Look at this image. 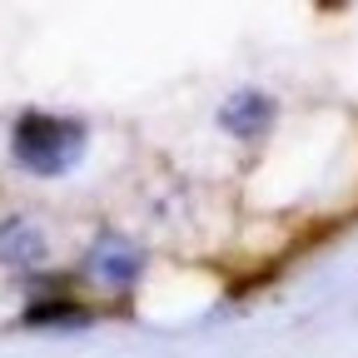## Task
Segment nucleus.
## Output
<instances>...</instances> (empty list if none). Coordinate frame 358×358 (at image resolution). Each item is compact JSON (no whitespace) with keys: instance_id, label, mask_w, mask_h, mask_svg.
<instances>
[{"instance_id":"obj_1","label":"nucleus","mask_w":358,"mask_h":358,"mask_svg":"<svg viewBox=\"0 0 358 358\" xmlns=\"http://www.w3.org/2000/svg\"><path fill=\"white\" fill-rule=\"evenodd\" d=\"M85 145H90V129H85V120H70V115L25 110L10 129V159L35 179L70 174L85 159Z\"/></svg>"},{"instance_id":"obj_2","label":"nucleus","mask_w":358,"mask_h":358,"mask_svg":"<svg viewBox=\"0 0 358 358\" xmlns=\"http://www.w3.org/2000/svg\"><path fill=\"white\" fill-rule=\"evenodd\" d=\"M145 268H150V254L124 234H100L80 259V274L105 294H129L145 279Z\"/></svg>"},{"instance_id":"obj_3","label":"nucleus","mask_w":358,"mask_h":358,"mask_svg":"<svg viewBox=\"0 0 358 358\" xmlns=\"http://www.w3.org/2000/svg\"><path fill=\"white\" fill-rule=\"evenodd\" d=\"M274 120H279L274 95H264V90H254V85L234 90V95L219 105V129L234 134V140H259V134H268Z\"/></svg>"},{"instance_id":"obj_4","label":"nucleus","mask_w":358,"mask_h":358,"mask_svg":"<svg viewBox=\"0 0 358 358\" xmlns=\"http://www.w3.org/2000/svg\"><path fill=\"white\" fill-rule=\"evenodd\" d=\"M45 254H50V244H45V229L35 219L15 214L0 224V264H10V268H35L45 264Z\"/></svg>"},{"instance_id":"obj_5","label":"nucleus","mask_w":358,"mask_h":358,"mask_svg":"<svg viewBox=\"0 0 358 358\" xmlns=\"http://www.w3.org/2000/svg\"><path fill=\"white\" fill-rule=\"evenodd\" d=\"M95 324V308L70 299V294H50V299H35L25 308V329H90Z\"/></svg>"},{"instance_id":"obj_6","label":"nucleus","mask_w":358,"mask_h":358,"mask_svg":"<svg viewBox=\"0 0 358 358\" xmlns=\"http://www.w3.org/2000/svg\"><path fill=\"white\" fill-rule=\"evenodd\" d=\"M348 0H319V10H343Z\"/></svg>"}]
</instances>
